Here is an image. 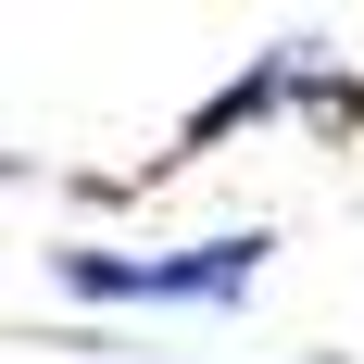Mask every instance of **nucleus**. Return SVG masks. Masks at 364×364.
<instances>
[{
    "label": "nucleus",
    "instance_id": "f257e3e1",
    "mask_svg": "<svg viewBox=\"0 0 364 364\" xmlns=\"http://www.w3.org/2000/svg\"><path fill=\"white\" fill-rule=\"evenodd\" d=\"M75 289L101 301H226L264 277V239H201V252H164V264H113V252H63Z\"/></svg>",
    "mask_w": 364,
    "mask_h": 364
}]
</instances>
